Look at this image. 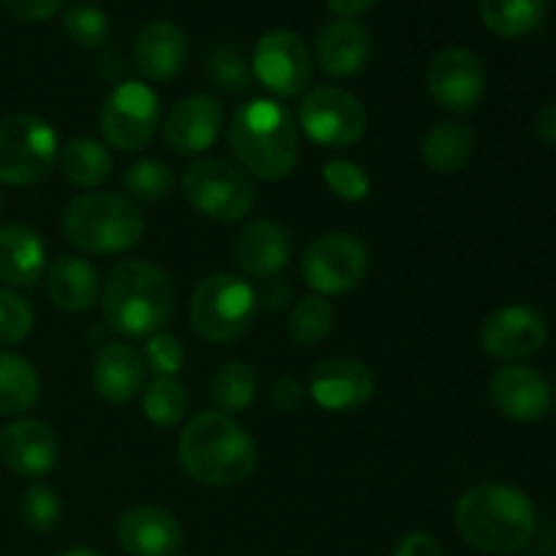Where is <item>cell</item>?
<instances>
[{
    "mask_svg": "<svg viewBox=\"0 0 556 556\" xmlns=\"http://www.w3.org/2000/svg\"><path fill=\"white\" fill-rule=\"evenodd\" d=\"M258 315V293L248 280L231 271H217L195 286L190 299L193 329L206 342L239 340Z\"/></svg>",
    "mask_w": 556,
    "mask_h": 556,
    "instance_id": "obj_6",
    "label": "cell"
},
{
    "mask_svg": "<svg viewBox=\"0 0 556 556\" xmlns=\"http://www.w3.org/2000/svg\"><path fill=\"white\" fill-rule=\"evenodd\" d=\"M60 172L76 188H98V185L106 182L112 177V155H109L106 147L96 139H71L68 144L60 150L58 155Z\"/></svg>",
    "mask_w": 556,
    "mask_h": 556,
    "instance_id": "obj_27",
    "label": "cell"
},
{
    "mask_svg": "<svg viewBox=\"0 0 556 556\" xmlns=\"http://www.w3.org/2000/svg\"><path fill=\"white\" fill-rule=\"evenodd\" d=\"M63 30H65V36L76 43V47L101 49L103 43L109 41V30H112V25H109V16L103 14L101 9L79 3V5H71V9H65Z\"/></svg>",
    "mask_w": 556,
    "mask_h": 556,
    "instance_id": "obj_35",
    "label": "cell"
},
{
    "mask_svg": "<svg viewBox=\"0 0 556 556\" xmlns=\"http://www.w3.org/2000/svg\"><path fill=\"white\" fill-rule=\"evenodd\" d=\"M3 3L22 22H43L63 9V0H3Z\"/></svg>",
    "mask_w": 556,
    "mask_h": 556,
    "instance_id": "obj_40",
    "label": "cell"
},
{
    "mask_svg": "<svg viewBox=\"0 0 556 556\" xmlns=\"http://www.w3.org/2000/svg\"><path fill=\"white\" fill-rule=\"evenodd\" d=\"M315 52L329 76H356L369 60V33L356 20H334L318 33Z\"/></svg>",
    "mask_w": 556,
    "mask_h": 556,
    "instance_id": "obj_24",
    "label": "cell"
},
{
    "mask_svg": "<svg viewBox=\"0 0 556 556\" xmlns=\"http://www.w3.org/2000/svg\"><path fill=\"white\" fill-rule=\"evenodd\" d=\"M331 329H334V309L324 296L299 299L296 307L291 309V318H288V337L304 348L326 340Z\"/></svg>",
    "mask_w": 556,
    "mask_h": 556,
    "instance_id": "obj_32",
    "label": "cell"
},
{
    "mask_svg": "<svg viewBox=\"0 0 556 556\" xmlns=\"http://www.w3.org/2000/svg\"><path fill=\"white\" fill-rule=\"evenodd\" d=\"M233 261L244 275L271 280L291 261V237L271 220L248 223L233 242Z\"/></svg>",
    "mask_w": 556,
    "mask_h": 556,
    "instance_id": "obj_21",
    "label": "cell"
},
{
    "mask_svg": "<svg viewBox=\"0 0 556 556\" xmlns=\"http://www.w3.org/2000/svg\"><path fill=\"white\" fill-rule=\"evenodd\" d=\"M98 123L112 147L125 152L141 150L161 125L157 92L144 81H119L103 101Z\"/></svg>",
    "mask_w": 556,
    "mask_h": 556,
    "instance_id": "obj_11",
    "label": "cell"
},
{
    "mask_svg": "<svg viewBox=\"0 0 556 556\" xmlns=\"http://www.w3.org/2000/svg\"><path fill=\"white\" fill-rule=\"evenodd\" d=\"M58 556H106V554L98 552V548H92V546H71V548H65V552H60Z\"/></svg>",
    "mask_w": 556,
    "mask_h": 556,
    "instance_id": "obj_46",
    "label": "cell"
},
{
    "mask_svg": "<svg viewBox=\"0 0 556 556\" xmlns=\"http://www.w3.org/2000/svg\"><path fill=\"white\" fill-rule=\"evenodd\" d=\"M309 396L329 413H353L372 400L375 378L356 358H326L313 369Z\"/></svg>",
    "mask_w": 556,
    "mask_h": 556,
    "instance_id": "obj_15",
    "label": "cell"
},
{
    "mask_svg": "<svg viewBox=\"0 0 556 556\" xmlns=\"http://www.w3.org/2000/svg\"><path fill=\"white\" fill-rule=\"evenodd\" d=\"M179 465L193 481L206 486H237L258 467V451L242 424L220 410L190 418L177 443Z\"/></svg>",
    "mask_w": 556,
    "mask_h": 556,
    "instance_id": "obj_1",
    "label": "cell"
},
{
    "mask_svg": "<svg viewBox=\"0 0 556 556\" xmlns=\"http://www.w3.org/2000/svg\"><path fill=\"white\" fill-rule=\"evenodd\" d=\"M177 556H185V554H177Z\"/></svg>",
    "mask_w": 556,
    "mask_h": 556,
    "instance_id": "obj_48",
    "label": "cell"
},
{
    "mask_svg": "<svg viewBox=\"0 0 556 556\" xmlns=\"http://www.w3.org/2000/svg\"><path fill=\"white\" fill-rule=\"evenodd\" d=\"M49 299L65 313H85L101 296V277L90 261L79 255H60L49 269Z\"/></svg>",
    "mask_w": 556,
    "mask_h": 556,
    "instance_id": "obj_25",
    "label": "cell"
},
{
    "mask_svg": "<svg viewBox=\"0 0 556 556\" xmlns=\"http://www.w3.org/2000/svg\"><path fill=\"white\" fill-rule=\"evenodd\" d=\"M375 3L378 0H326V5H329L337 20H356V16L367 14Z\"/></svg>",
    "mask_w": 556,
    "mask_h": 556,
    "instance_id": "obj_43",
    "label": "cell"
},
{
    "mask_svg": "<svg viewBox=\"0 0 556 556\" xmlns=\"http://www.w3.org/2000/svg\"><path fill=\"white\" fill-rule=\"evenodd\" d=\"M299 125L309 141L326 150L353 147L367 130V112L353 92L320 85L299 103Z\"/></svg>",
    "mask_w": 556,
    "mask_h": 556,
    "instance_id": "obj_10",
    "label": "cell"
},
{
    "mask_svg": "<svg viewBox=\"0 0 556 556\" xmlns=\"http://www.w3.org/2000/svg\"><path fill=\"white\" fill-rule=\"evenodd\" d=\"M548 340V326L538 309L527 304H508L500 307L483 320L481 345L489 356L503 362L535 356Z\"/></svg>",
    "mask_w": 556,
    "mask_h": 556,
    "instance_id": "obj_14",
    "label": "cell"
},
{
    "mask_svg": "<svg viewBox=\"0 0 556 556\" xmlns=\"http://www.w3.org/2000/svg\"><path fill=\"white\" fill-rule=\"evenodd\" d=\"M36 315L22 293L0 286V348L16 345L33 331Z\"/></svg>",
    "mask_w": 556,
    "mask_h": 556,
    "instance_id": "obj_37",
    "label": "cell"
},
{
    "mask_svg": "<svg viewBox=\"0 0 556 556\" xmlns=\"http://www.w3.org/2000/svg\"><path fill=\"white\" fill-rule=\"evenodd\" d=\"M117 541L128 556H177L185 535L174 514L155 505H139L123 514Z\"/></svg>",
    "mask_w": 556,
    "mask_h": 556,
    "instance_id": "obj_19",
    "label": "cell"
},
{
    "mask_svg": "<svg viewBox=\"0 0 556 556\" xmlns=\"http://www.w3.org/2000/svg\"><path fill=\"white\" fill-rule=\"evenodd\" d=\"M0 215H3V193H0Z\"/></svg>",
    "mask_w": 556,
    "mask_h": 556,
    "instance_id": "obj_47",
    "label": "cell"
},
{
    "mask_svg": "<svg viewBox=\"0 0 556 556\" xmlns=\"http://www.w3.org/2000/svg\"><path fill=\"white\" fill-rule=\"evenodd\" d=\"M258 396V375L250 364L231 362L226 367L217 369L212 378V400H215L217 410L226 416H237L244 413Z\"/></svg>",
    "mask_w": 556,
    "mask_h": 556,
    "instance_id": "obj_30",
    "label": "cell"
},
{
    "mask_svg": "<svg viewBox=\"0 0 556 556\" xmlns=\"http://www.w3.org/2000/svg\"><path fill=\"white\" fill-rule=\"evenodd\" d=\"M367 269L369 250L356 233H324L302 255V280L318 296L351 291L367 277Z\"/></svg>",
    "mask_w": 556,
    "mask_h": 556,
    "instance_id": "obj_9",
    "label": "cell"
},
{
    "mask_svg": "<svg viewBox=\"0 0 556 556\" xmlns=\"http://www.w3.org/2000/svg\"><path fill=\"white\" fill-rule=\"evenodd\" d=\"M134 63L150 81H168L188 63V38L174 22H147L134 41Z\"/></svg>",
    "mask_w": 556,
    "mask_h": 556,
    "instance_id": "obj_20",
    "label": "cell"
},
{
    "mask_svg": "<svg viewBox=\"0 0 556 556\" xmlns=\"http://www.w3.org/2000/svg\"><path fill=\"white\" fill-rule=\"evenodd\" d=\"M391 556H443V548L429 532H407Z\"/></svg>",
    "mask_w": 556,
    "mask_h": 556,
    "instance_id": "obj_42",
    "label": "cell"
},
{
    "mask_svg": "<svg viewBox=\"0 0 556 556\" xmlns=\"http://www.w3.org/2000/svg\"><path fill=\"white\" fill-rule=\"evenodd\" d=\"M182 193L199 215L217 223L244 220L255 204V188L248 172L220 157L190 163L182 177Z\"/></svg>",
    "mask_w": 556,
    "mask_h": 556,
    "instance_id": "obj_8",
    "label": "cell"
},
{
    "mask_svg": "<svg viewBox=\"0 0 556 556\" xmlns=\"http://www.w3.org/2000/svg\"><path fill=\"white\" fill-rule=\"evenodd\" d=\"M489 394L494 407L514 421H538L552 407V389L546 378L525 364L500 367L489 380Z\"/></svg>",
    "mask_w": 556,
    "mask_h": 556,
    "instance_id": "obj_17",
    "label": "cell"
},
{
    "mask_svg": "<svg viewBox=\"0 0 556 556\" xmlns=\"http://www.w3.org/2000/svg\"><path fill=\"white\" fill-rule=\"evenodd\" d=\"M141 410L155 427H177L188 416V391L177 378L157 375L147 383V389H141Z\"/></svg>",
    "mask_w": 556,
    "mask_h": 556,
    "instance_id": "obj_31",
    "label": "cell"
},
{
    "mask_svg": "<svg viewBox=\"0 0 556 556\" xmlns=\"http://www.w3.org/2000/svg\"><path fill=\"white\" fill-rule=\"evenodd\" d=\"M172 185H174L172 168L161 161H152V157L134 163L123 177L125 193L136 201H147V204L166 199Z\"/></svg>",
    "mask_w": 556,
    "mask_h": 556,
    "instance_id": "obj_34",
    "label": "cell"
},
{
    "mask_svg": "<svg viewBox=\"0 0 556 556\" xmlns=\"http://www.w3.org/2000/svg\"><path fill=\"white\" fill-rule=\"evenodd\" d=\"M538 136L546 144H556V103H546L538 114Z\"/></svg>",
    "mask_w": 556,
    "mask_h": 556,
    "instance_id": "obj_45",
    "label": "cell"
},
{
    "mask_svg": "<svg viewBox=\"0 0 556 556\" xmlns=\"http://www.w3.org/2000/svg\"><path fill=\"white\" fill-rule=\"evenodd\" d=\"M459 535L486 554H514L530 546L538 532L535 505L525 492L505 483L467 489L454 508Z\"/></svg>",
    "mask_w": 556,
    "mask_h": 556,
    "instance_id": "obj_2",
    "label": "cell"
},
{
    "mask_svg": "<svg viewBox=\"0 0 556 556\" xmlns=\"http://www.w3.org/2000/svg\"><path fill=\"white\" fill-rule=\"evenodd\" d=\"M253 76L280 98H296L313 79V54L291 30H271L253 49Z\"/></svg>",
    "mask_w": 556,
    "mask_h": 556,
    "instance_id": "obj_12",
    "label": "cell"
},
{
    "mask_svg": "<svg viewBox=\"0 0 556 556\" xmlns=\"http://www.w3.org/2000/svg\"><path fill=\"white\" fill-rule=\"evenodd\" d=\"M223 128V106L217 98L199 92L188 96L168 112L166 144L179 155H201L217 141Z\"/></svg>",
    "mask_w": 556,
    "mask_h": 556,
    "instance_id": "obj_18",
    "label": "cell"
},
{
    "mask_svg": "<svg viewBox=\"0 0 556 556\" xmlns=\"http://www.w3.org/2000/svg\"><path fill=\"white\" fill-rule=\"evenodd\" d=\"M125 68H128V63H125L119 49H103V52L98 54V74H101L103 79H119V76L125 74Z\"/></svg>",
    "mask_w": 556,
    "mask_h": 556,
    "instance_id": "obj_44",
    "label": "cell"
},
{
    "mask_svg": "<svg viewBox=\"0 0 556 556\" xmlns=\"http://www.w3.org/2000/svg\"><path fill=\"white\" fill-rule=\"evenodd\" d=\"M58 134L36 114H11L0 123V182L30 188L58 163Z\"/></svg>",
    "mask_w": 556,
    "mask_h": 556,
    "instance_id": "obj_7",
    "label": "cell"
},
{
    "mask_svg": "<svg viewBox=\"0 0 556 556\" xmlns=\"http://www.w3.org/2000/svg\"><path fill=\"white\" fill-rule=\"evenodd\" d=\"M103 320L125 337H152L168 324L174 288L166 271L144 258H128L109 271L101 293Z\"/></svg>",
    "mask_w": 556,
    "mask_h": 556,
    "instance_id": "obj_3",
    "label": "cell"
},
{
    "mask_svg": "<svg viewBox=\"0 0 556 556\" xmlns=\"http://www.w3.org/2000/svg\"><path fill=\"white\" fill-rule=\"evenodd\" d=\"M554 389H556V386H554Z\"/></svg>",
    "mask_w": 556,
    "mask_h": 556,
    "instance_id": "obj_49",
    "label": "cell"
},
{
    "mask_svg": "<svg viewBox=\"0 0 556 556\" xmlns=\"http://www.w3.org/2000/svg\"><path fill=\"white\" fill-rule=\"evenodd\" d=\"M144 215L117 193H81L63 215V233L74 248L96 255H117L144 237Z\"/></svg>",
    "mask_w": 556,
    "mask_h": 556,
    "instance_id": "obj_5",
    "label": "cell"
},
{
    "mask_svg": "<svg viewBox=\"0 0 556 556\" xmlns=\"http://www.w3.org/2000/svg\"><path fill=\"white\" fill-rule=\"evenodd\" d=\"M47 271V248L25 223L0 228V282L11 288H30Z\"/></svg>",
    "mask_w": 556,
    "mask_h": 556,
    "instance_id": "obj_23",
    "label": "cell"
},
{
    "mask_svg": "<svg viewBox=\"0 0 556 556\" xmlns=\"http://www.w3.org/2000/svg\"><path fill=\"white\" fill-rule=\"evenodd\" d=\"M204 65L206 76L228 92L248 90L250 81H253V65L244 58L242 49L233 47V43H215V47L206 52Z\"/></svg>",
    "mask_w": 556,
    "mask_h": 556,
    "instance_id": "obj_33",
    "label": "cell"
},
{
    "mask_svg": "<svg viewBox=\"0 0 556 556\" xmlns=\"http://www.w3.org/2000/svg\"><path fill=\"white\" fill-rule=\"evenodd\" d=\"M144 358L134 345L109 342L98 351L96 364H92V383L103 400L123 405L144 389Z\"/></svg>",
    "mask_w": 556,
    "mask_h": 556,
    "instance_id": "obj_22",
    "label": "cell"
},
{
    "mask_svg": "<svg viewBox=\"0 0 556 556\" xmlns=\"http://www.w3.org/2000/svg\"><path fill=\"white\" fill-rule=\"evenodd\" d=\"M304 396H307V389H304L296 378H280L271 386L269 400L277 410L293 413L304 405Z\"/></svg>",
    "mask_w": 556,
    "mask_h": 556,
    "instance_id": "obj_41",
    "label": "cell"
},
{
    "mask_svg": "<svg viewBox=\"0 0 556 556\" xmlns=\"http://www.w3.org/2000/svg\"><path fill=\"white\" fill-rule=\"evenodd\" d=\"M233 155L253 177L286 179L299 163V130L293 114L271 98H253L233 112L228 128Z\"/></svg>",
    "mask_w": 556,
    "mask_h": 556,
    "instance_id": "obj_4",
    "label": "cell"
},
{
    "mask_svg": "<svg viewBox=\"0 0 556 556\" xmlns=\"http://www.w3.org/2000/svg\"><path fill=\"white\" fill-rule=\"evenodd\" d=\"M144 362L147 367L155 369L163 378H177V372L185 364V351L177 337L166 334V331H157V334L147 337Z\"/></svg>",
    "mask_w": 556,
    "mask_h": 556,
    "instance_id": "obj_39",
    "label": "cell"
},
{
    "mask_svg": "<svg viewBox=\"0 0 556 556\" xmlns=\"http://www.w3.org/2000/svg\"><path fill=\"white\" fill-rule=\"evenodd\" d=\"M0 459L14 476L38 481L58 465L60 443L43 421L20 418L0 432Z\"/></svg>",
    "mask_w": 556,
    "mask_h": 556,
    "instance_id": "obj_16",
    "label": "cell"
},
{
    "mask_svg": "<svg viewBox=\"0 0 556 556\" xmlns=\"http://www.w3.org/2000/svg\"><path fill=\"white\" fill-rule=\"evenodd\" d=\"M427 87L434 103L445 112H472L486 92V68L470 49H443L429 63Z\"/></svg>",
    "mask_w": 556,
    "mask_h": 556,
    "instance_id": "obj_13",
    "label": "cell"
},
{
    "mask_svg": "<svg viewBox=\"0 0 556 556\" xmlns=\"http://www.w3.org/2000/svg\"><path fill=\"white\" fill-rule=\"evenodd\" d=\"M20 516L27 525V530L33 532H52L60 525V516H63V503H60L58 492L52 486H43V483H33L25 494H22L20 503Z\"/></svg>",
    "mask_w": 556,
    "mask_h": 556,
    "instance_id": "obj_36",
    "label": "cell"
},
{
    "mask_svg": "<svg viewBox=\"0 0 556 556\" xmlns=\"http://www.w3.org/2000/svg\"><path fill=\"white\" fill-rule=\"evenodd\" d=\"M472 150H476V134L470 125L459 119H443L424 136L421 161L434 174H456L470 163Z\"/></svg>",
    "mask_w": 556,
    "mask_h": 556,
    "instance_id": "obj_26",
    "label": "cell"
},
{
    "mask_svg": "<svg viewBox=\"0 0 556 556\" xmlns=\"http://www.w3.org/2000/svg\"><path fill=\"white\" fill-rule=\"evenodd\" d=\"M41 396V378L27 358L0 351V416L27 413Z\"/></svg>",
    "mask_w": 556,
    "mask_h": 556,
    "instance_id": "obj_28",
    "label": "cell"
},
{
    "mask_svg": "<svg viewBox=\"0 0 556 556\" xmlns=\"http://www.w3.org/2000/svg\"><path fill=\"white\" fill-rule=\"evenodd\" d=\"M324 182L337 199L342 201H364L369 195V174L353 161H329L324 166Z\"/></svg>",
    "mask_w": 556,
    "mask_h": 556,
    "instance_id": "obj_38",
    "label": "cell"
},
{
    "mask_svg": "<svg viewBox=\"0 0 556 556\" xmlns=\"http://www.w3.org/2000/svg\"><path fill=\"white\" fill-rule=\"evenodd\" d=\"M481 20L494 36L521 38L546 20V0H481Z\"/></svg>",
    "mask_w": 556,
    "mask_h": 556,
    "instance_id": "obj_29",
    "label": "cell"
}]
</instances>
